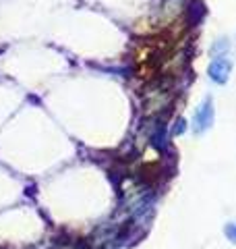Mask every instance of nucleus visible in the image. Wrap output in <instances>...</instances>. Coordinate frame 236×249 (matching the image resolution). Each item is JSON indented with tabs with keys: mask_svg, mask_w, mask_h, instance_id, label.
I'll use <instances>...</instances> for the list:
<instances>
[{
	"mask_svg": "<svg viewBox=\"0 0 236 249\" xmlns=\"http://www.w3.org/2000/svg\"><path fill=\"white\" fill-rule=\"evenodd\" d=\"M224 232H226V237L232 241V243H236V224H228V227L224 229Z\"/></svg>",
	"mask_w": 236,
	"mask_h": 249,
	"instance_id": "7ed1b4c3",
	"label": "nucleus"
},
{
	"mask_svg": "<svg viewBox=\"0 0 236 249\" xmlns=\"http://www.w3.org/2000/svg\"><path fill=\"white\" fill-rule=\"evenodd\" d=\"M211 123H214V100L205 98L199 104V108L195 110V116H193L195 133H203V131H207L211 127Z\"/></svg>",
	"mask_w": 236,
	"mask_h": 249,
	"instance_id": "f257e3e1",
	"label": "nucleus"
},
{
	"mask_svg": "<svg viewBox=\"0 0 236 249\" xmlns=\"http://www.w3.org/2000/svg\"><path fill=\"white\" fill-rule=\"evenodd\" d=\"M183 131H185V121L180 119V121L176 123V129H174V133H183Z\"/></svg>",
	"mask_w": 236,
	"mask_h": 249,
	"instance_id": "20e7f679",
	"label": "nucleus"
},
{
	"mask_svg": "<svg viewBox=\"0 0 236 249\" xmlns=\"http://www.w3.org/2000/svg\"><path fill=\"white\" fill-rule=\"evenodd\" d=\"M207 73H209V79L211 81H216V83H226L228 81V77H230L232 73V60L230 58H226V56H218L211 60V65L207 69Z\"/></svg>",
	"mask_w": 236,
	"mask_h": 249,
	"instance_id": "f03ea898",
	"label": "nucleus"
}]
</instances>
